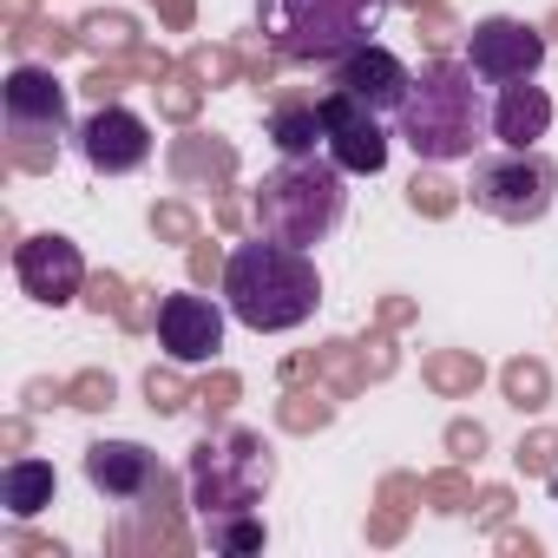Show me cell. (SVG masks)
Wrapping results in <instances>:
<instances>
[{
	"mask_svg": "<svg viewBox=\"0 0 558 558\" xmlns=\"http://www.w3.org/2000/svg\"><path fill=\"white\" fill-rule=\"evenodd\" d=\"M80 151H86L93 171L125 178V171H138V165L151 158V125H145L138 112H125L119 99H99V112L80 125Z\"/></svg>",
	"mask_w": 558,
	"mask_h": 558,
	"instance_id": "10",
	"label": "cell"
},
{
	"mask_svg": "<svg viewBox=\"0 0 558 558\" xmlns=\"http://www.w3.org/2000/svg\"><path fill=\"white\" fill-rule=\"evenodd\" d=\"M269 138L283 158H316V145H329V125H323V99H283L269 112Z\"/></svg>",
	"mask_w": 558,
	"mask_h": 558,
	"instance_id": "16",
	"label": "cell"
},
{
	"mask_svg": "<svg viewBox=\"0 0 558 558\" xmlns=\"http://www.w3.org/2000/svg\"><path fill=\"white\" fill-rule=\"evenodd\" d=\"M60 493V473L47 460H14L8 473H0V506H8L14 519H40Z\"/></svg>",
	"mask_w": 558,
	"mask_h": 558,
	"instance_id": "17",
	"label": "cell"
},
{
	"mask_svg": "<svg viewBox=\"0 0 558 558\" xmlns=\"http://www.w3.org/2000/svg\"><path fill=\"white\" fill-rule=\"evenodd\" d=\"M408 86H414V73H408V66H401V60H395L388 47H375V40L336 60V93L362 99L368 112H401Z\"/></svg>",
	"mask_w": 558,
	"mask_h": 558,
	"instance_id": "14",
	"label": "cell"
},
{
	"mask_svg": "<svg viewBox=\"0 0 558 558\" xmlns=\"http://www.w3.org/2000/svg\"><path fill=\"white\" fill-rule=\"evenodd\" d=\"M171 171H178V178H197V171L230 178V171H236V158H230V145H210V151H204V138H184V145L171 151Z\"/></svg>",
	"mask_w": 558,
	"mask_h": 558,
	"instance_id": "19",
	"label": "cell"
},
{
	"mask_svg": "<svg viewBox=\"0 0 558 558\" xmlns=\"http://www.w3.org/2000/svg\"><path fill=\"white\" fill-rule=\"evenodd\" d=\"M73 408H112V375H80L73 381Z\"/></svg>",
	"mask_w": 558,
	"mask_h": 558,
	"instance_id": "24",
	"label": "cell"
},
{
	"mask_svg": "<svg viewBox=\"0 0 558 558\" xmlns=\"http://www.w3.org/2000/svg\"><path fill=\"white\" fill-rule=\"evenodd\" d=\"M427 375H434L440 388H473V381H480V362H466V355H440V362H427Z\"/></svg>",
	"mask_w": 558,
	"mask_h": 558,
	"instance_id": "22",
	"label": "cell"
},
{
	"mask_svg": "<svg viewBox=\"0 0 558 558\" xmlns=\"http://www.w3.org/2000/svg\"><path fill=\"white\" fill-rule=\"evenodd\" d=\"M401 8H414V14H421V8H440V0H401Z\"/></svg>",
	"mask_w": 558,
	"mask_h": 558,
	"instance_id": "28",
	"label": "cell"
},
{
	"mask_svg": "<svg viewBox=\"0 0 558 558\" xmlns=\"http://www.w3.org/2000/svg\"><path fill=\"white\" fill-rule=\"evenodd\" d=\"M323 125H329V158H336L349 178H375V171L388 165V132H381V112H368L362 99L329 93V99H323Z\"/></svg>",
	"mask_w": 558,
	"mask_h": 558,
	"instance_id": "11",
	"label": "cell"
},
{
	"mask_svg": "<svg viewBox=\"0 0 558 558\" xmlns=\"http://www.w3.org/2000/svg\"><path fill=\"white\" fill-rule=\"evenodd\" d=\"M395 132H401V145L421 165L473 158L480 151V132H493V112L480 106L473 66H453V60L421 66L414 86H408V99H401V112H395Z\"/></svg>",
	"mask_w": 558,
	"mask_h": 558,
	"instance_id": "2",
	"label": "cell"
},
{
	"mask_svg": "<svg viewBox=\"0 0 558 558\" xmlns=\"http://www.w3.org/2000/svg\"><path fill=\"white\" fill-rule=\"evenodd\" d=\"M342 178L349 171L336 158H283V171H269L256 184V230L276 236V243H296V250L323 243L342 223V204H349Z\"/></svg>",
	"mask_w": 558,
	"mask_h": 558,
	"instance_id": "4",
	"label": "cell"
},
{
	"mask_svg": "<svg viewBox=\"0 0 558 558\" xmlns=\"http://www.w3.org/2000/svg\"><path fill=\"white\" fill-rule=\"evenodd\" d=\"M545 125H551V99H545L532 80L499 86V106H493V138H499L506 151H532V145L545 138Z\"/></svg>",
	"mask_w": 558,
	"mask_h": 558,
	"instance_id": "15",
	"label": "cell"
},
{
	"mask_svg": "<svg viewBox=\"0 0 558 558\" xmlns=\"http://www.w3.org/2000/svg\"><path fill=\"white\" fill-rule=\"evenodd\" d=\"M158 349L171 355V362H210L217 349H223V310L217 303H204V296H165L158 303Z\"/></svg>",
	"mask_w": 558,
	"mask_h": 558,
	"instance_id": "13",
	"label": "cell"
},
{
	"mask_svg": "<svg viewBox=\"0 0 558 558\" xmlns=\"http://www.w3.org/2000/svg\"><path fill=\"white\" fill-rule=\"evenodd\" d=\"M551 191H558V165L532 145V151H499V158H480L473 165V210L499 217V223H538L551 210Z\"/></svg>",
	"mask_w": 558,
	"mask_h": 558,
	"instance_id": "7",
	"label": "cell"
},
{
	"mask_svg": "<svg viewBox=\"0 0 558 558\" xmlns=\"http://www.w3.org/2000/svg\"><path fill=\"white\" fill-rule=\"evenodd\" d=\"M204 538H210V551H263V545H269L263 519H250V512H223V519H204Z\"/></svg>",
	"mask_w": 558,
	"mask_h": 558,
	"instance_id": "18",
	"label": "cell"
},
{
	"mask_svg": "<svg viewBox=\"0 0 558 558\" xmlns=\"http://www.w3.org/2000/svg\"><path fill=\"white\" fill-rule=\"evenodd\" d=\"M506 395H512L519 408H538V401H545V368H538V362H512V368H506Z\"/></svg>",
	"mask_w": 558,
	"mask_h": 558,
	"instance_id": "21",
	"label": "cell"
},
{
	"mask_svg": "<svg viewBox=\"0 0 558 558\" xmlns=\"http://www.w3.org/2000/svg\"><path fill=\"white\" fill-rule=\"evenodd\" d=\"M466 66L473 80L486 86H512V80H532L545 66V34L512 21V14H493L480 27H466Z\"/></svg>",
	"mask_w": 558,
	"mask_h": 558,
	"instance_id": "8",
	"label": "cell"
},
{
	"mask_svg": "<svg viewBox=\"0 0 558 558\" xmlns=\"http://www.w3.org/2000/svg\"><path fill=\"white\" fill-rule=\"evenodd\" d=\"M151 223H158L165 236H191V230H197V223H191V210H178V204H158V210H151Z\"/></svg>",
	"mask_w": 558,
	"mask_h": 558,
	"instance_id": "26",
	"label": "cell"
},
{
	"mask_svg": "<svg viewBox=\"0 0 558 558\" xmlns=\"http://www.w3.org/2000/svg\"><path fill=\"white\" fill-rule=\"evenodd\" d=\"M408 197H414V210H427V217H447V210H453V197H447V184H440V178H414V184H408Z\"/></svg>",
	"mask_w": 558,
	"mask_h": 558,
	"instance_id": "23",
	"label": "cell"
},
{
	"mask_svg": "<svg viewBox=\"0 0 558 558\" xmlns=\"http://www.w3.org/2000/svg\"><path fill=\"white\" fill-rule=\"evenodd\" d=\"M86 480L106 493V499H119V506H145V499H165V466L138 447V440H99V447H86Z\"/></svg>",
	"mask_w": 558,
	"mask_h": 558,
	"instance_id": "12",
	"label": "cell"
},
{
	"mask_svg": "<svg viewBox=\"0 0 558 558\" xmlns=\"http://www.w3.org/2000/svg\"><path fill=\"white\" fill-rule=\"evenodd\" d=\"M14 276H21V290L34 296V303H47V310H60V303H73L80 290H86V256H80V243L73 236H27L21 250H14Z\"/></svg>",
	"mask_w": 558,
	"mask_h": 558,
	"instance_id": "9",
	"label": "cell"
},
{
	"mask_svg": "<svg viewBox=\"0 0 558 558\" xmlns=\"http://www.w3.org/2000/svg\"><path fill=\"white\" fill-rule=\"evenodd\" d=\"M269 480H276V460H269L263 434H250V427H223L191 447V506L204 519L250 512L269 493Z\"/></svg>",
	"mask_w": 558,
	"mask_h": 558,
	"instance_id": "5",
	"label": "cell"
},
{
	"mask_svg": "<svg viewBox=\"0 0 558 558\" xmlns=\"http://www.w3.org/2000/svg\"><path fill=\"white\" fill-rule=\"evenodd\" d=\"M223 303L243 329L256 336H283V329H303L323 303V276H316V256L296 250V243H276V236H250L223 256Z\"/></svg>",
	"mask_w": 558,
	"mask_h": 558,
	"instance_id": "1",
	"label": "cell"
},
{
	"mask_svg": "<svg viewBox=\"0 0 558 558\" xmlns=\"http://www.w3.org/2000/svg\"><path fill=\"white\" fill-rule=\"evenodd\" d=\"M388 14V0H256V27L263 40L296 60V66H336L342 53L368 47Z\"/></svg>",
	"mask_w": 558,
	"mask_h": 558,
	"instance_id": "3",
	"label": "cell"
},
{
	"mask_svg": "<svg viewBox=\"0 0 558 558\" xmlns=\"http://www.w3.org/2000/svg\"><path fill=\"white\" fill-rule=\"evenodd\" d=\"M80 40H86V47H112V53H132V21H125V14H93V21L80 27Z\"/></svg>",
	"mask_w": 558,
	"mask_h": 558,
	"instance_id": "20",
	"label": "cell"
},
{
	"mask_svg": "<svg viewBox=\"0 0 558 558\" xmlns=\"http://www.w3.org/2000/svg\"><path fill=\"white\" fill-rule=\"evenodd\" d=\"M66 138V86L47 66H14L8 73V165L14 171H47Z\"/></svg>",
	"mask_w": 558,
	"mask_h": 558,
	"instance_id": "6",
	"label": "cell"
},
{
	"mask_svg": "<svg viewBox=\"0 0 558 558\" xmlns=\"http://www.w3.org/2000/svg\"><path fill=\"white\" fill-rule=\"evenodd\" d=\"M191 106H197V93L184 86V73H171V86H165V112H171V119H191Z\"/></svg>",
	"mask_w": 558,
	"mask_h": 558,
	"instance_id": "25",
	"label": "cell"
},
{
	"mask_svg": "<svg viewBox=\"0 0 558 558\" xmlns=\"http://www.w3.org/2000/svg\"><path fill=\"white\" fill-rule=\"evenodd\" d=\"M151 8H165V21H171V27H184V21H191V0H151Z\"/></svg>",
	"mask_w": 558,
	"mask_h": 558,
	"instance_id": "27",
	"label": "cell"
}]
</instances>
